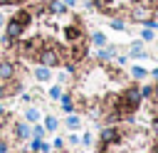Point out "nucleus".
Here are the masks:
<instances>
[{"mask_svg":"<svg viewBox=\"0 0 158 153\" xmlns=\"http://www.w3.org/2000/svg\"><path fill=\"white\" fill-rule=\"evenodd\" d=\"M62 94H64V86H62V84H52V86L47 89V96H49L52 101H59Z\"/></svg>","mask_w":158,"mask_h":153,"instance_id":"aec40b11","label":"nucleus"},{"mask_svg":"<svg viewBox=\"0 0 158 153\" xmlns=\"http://www.w3.org/2000/svg\"><path fill=\"white\" fill-rule=\"evenodd\" d=\"M109 44V37L101 32V30H94L91 35H89V47H96V49H101V47H106Z\"/></svg>","mask_w":158,"mask_h":153,"instance_id":"4468645a","label":"nucleus"},{"mask_svg":"<svg viewBox=\"0 0 158 153\" xmlns=\"http://www.w3.org/2000/svg\"><path fill=\"white\" fill-rule=\"evenodd\" d=\"M25 91V84L20 76H12L10 81H5V96H20Z\"/></svg>","mask_w":158,"mask_h":153,"instance_id":"9b49d317","label":"nucleus"},{"mask_svg":"<svg viewBox=\"0 0 158 153\" xmlns=\"http://www.w3.org/2000/svg\"><path fill=\"white\" fill-rule=\"evenodd\" d=\"M54 79H57V84H62V86H64V84H67V81H69V79H72V74H69V72H67V69H59V72H57V76H54Z\"/></svg>","mask_w":158,"mask_h":153,"instance_id":"393cba45","label":"nucleus"},{"mask_svg":"<svg viewBox=\"0 0 158 153\" xmlns=\"http://www.w3.org/2000/svg\"><path fill=\"white\" fill-rule=\"evenodd\" d=\"M153 101L158 104V81H153Z\"/></svg>","mask_w":158,"mask_h":153,"instance_id":"72a5a7b5","label":"nucleus"},{"mask_svg":"<svg viewBox=\"0 0 158 153\" xmlns=\"http://www.w3.org/2000/svg\"><path fill=\"white\" fill-rule=\"evenodd\" d=\"M128 59H148V52H146V42L143 39H133L128 44Z\"/></svg>","mask_w":158,"mask_h":153,"instance_id":"6e6552de","label":"nucleus"},{"mask_svg":"<svg viewBox=\"0 0 158 153\" xmlns=\"http://www.w3.org/2000/svg\"><path fill=\"white\" fill-rule=\"evenodd\" d=\"M116 54H118L116 44H106V47H101V49H96V52H94V59H96V62H101V64H109V62H114V59H116Z\"/></svg>","mask_w":158,"mask_h":153,"instance_id":"0eeeda50","label":"nucleus"},{"mask_svg":"<svg viewBox=\"0 0 158 153\" xmlns=\"http://www.w3.org/2000/svg\"><path fill=\"white\" fill-rule=\"evenodd\" d=\"M59 109L64 111V114H77V106H74V101H72V94H62V99H59Z\"/></svg>","mask_w":158,"mask_h":153,"instance_id":"a211bd4d","label":"nucleus"},{"mask_svg":"<svg viewBox=\"0 0 158 153\" xmlns=\"http://www.w3.org/2000/svg\"><path fill=\"white\" fill-rule=\"evenodd\" d=\"M62 2H64V5H67V7H69V10H72V7H77V5H79V0H62Z\"/></svg>","mask_w":158,"mask_h":153,"instance_id":"2f4dec72","label":"nucleus"},{"mask_svg":"<svg viewBox=\"0 0 158 153\" xmlns=\"http://www.w3.org/2000/svg\"><path fill=\"white\" fill-rule=\"evenodd\" d=\"M5 25H7V15L0 10V27H5Z\"/></svg>","mask_w":158,"mask_h":153,"instance_id":"473e14b6","label":"nucleus"},{"mask_svg":"<svg viewBox=\"0 0 158 153\" xmlns=\"http://www.w3.org/2000/svg\"><path fill=\"white\" fill-rule=\"evenodd\" d=\"M64 128L72 131V133L79 131V128H81V116H79V114H67V118H64Z\"/></svg>","mask_w":158,"mask_h":153,"instance_id":"f3484780","label":"nucleus"},{"mask_svg":"<svg viewBox=\"0 0 158 153\" xmlns=\"http://www.w3.org/2000/svg\"><path fill=\"white\" fill-rule=\"evenodd\" d=\"M67 12H69V7H67L62 0H49V2H47V15L62 17V15H67Z\"/></svg>","mask_w":158,"mask_h":153,"instance_id":"2eb2a0df","label":"nucleus"},{"mask_svg":"<svg viewBox=\"0 0 158 153\" xmlns=\"http://www.w3.org/2000/svg\"><path fill=\"white\" fill-rule=\"evenodd\" d=\"M32 76H35V81H40V84H49V81L54 79V69L37 64V67L32 69Z\"/></svg>","mask_w":158,"mask_h":153,"instance_id":"9d476101","label":"nucleus"},{"mask_svg":"<svg viewBox=\"0 0 158 153\" xmlns=\"http://www.w3.org/2000/svg\"><path fill=\"white\" fill-rule=\"evenodd\" d=\"M5 30V42H17V39H22L25 37V27L22 25H17V22H12V20H7V25L2 27Z\"/></svg>","mask_w":158,"mask_h":153,"instance_id":"423d86ee","label":"nucleus"},{"mask_svg":"<svg viewBox=\"0 0 158 153\" xmlns=\"http://www.w3.org/2000/svg\"><path fill=\"white\" fill-rule=\"evenodd\" d=\"M64 146H67V141H64L62 136H57V138L52 141V148H54V151H64Z\"/></svg>","mask_w":158,"mask_h":153,"instance_id":"bb28decb","label":"nucleus"},{"mask_svg":"<svg viewBox=\"0 0 158 153\" xmlns=\"http://www.w3.org/2000/svg\"><path fill=\"white\" fill-rule=\"evenodd\" d=\"M62 35H64V42H69V44H81V42H86V30L81 27V22H79V20H74V22L64 25Z\"/></svg>","mask_w":158,"mask_h":153,"instance_id":"f03ea898","label":"nucleus"},{"mask_svg":"<svg viewBox=\"0 0 158 153\" xmlns=\"http://www.w3.org/2000/svg\"><path fill=\"white\" fill-rule=\"evenodd\" d=\"M148 79H153V81H158V67H153V69H148Z\"/></svg>","mask_w":158,"mask_h":153,"instance_id":"7c9ffc66","label":"nucleus"},{"mask_svg":"<svg viewBox=\"0 0 158 153\" xmlns=\"http://www.w3.org/2000/svg\"><path fill=\"white\" fill-rule=\"evenodd\" d=\"M30 126H32V138H44V133H47V131H44L42 121H40V123H30Z\"/></svg>","mask_w":158,"mask_h":153,"instance_id":"b1692460","label":"nucleus"},{"mask_svg":"<svg viewBox=\"0 0 158 153\" xmlns=\"http://www.w3.org/2000/svg\"><path fill=\"white\" fill-rule=\"evenodd\" d=\"M59 42H42V47L37 49V54H35V62L37 64H42V67H49V69H57V67H62L64 64V59H62V54H59V47H57Z\"/></svg>","mask_w":158,"mask_h":153,"instance_id":"f257e3e1","label":"nucleus"},{"mask_svg":"<svg viewBox=\"0 0 158 153\" xmlns=\"http://www.w3.org/2000/svg\"><path fill=\"white\" fill-rule=\"evenodd\" d=\"M10 131H12V138L17 141V143H25V141H30L32 138V126L22 118V121H12L10 123Z\"/></svg>","mask_w":158,"mask_h":153,"instance_id":"20e7f679","label":"nucleus"},{"mask_svg":"<svg viewBox=\"0 0 158 153\" xmlns=\"http://www.w3.org/2000/svg\"><path fill=\"white\" fill-rule=\"evenodd\" d=\"M91 143H94V136L86 131V133H81V146L84 148H91Z\"/></svg>","mask_w":158,"mask_h":153,"instance_id":"a878e982","label":"nucleus"},{"mask_svg":"<svg viewBox=\"0 0 158 153\" xmlns=\"http://www.w3.org/2000/svg\"><path fill=\"white\" fill-rule=\"evenodd\" d=\"M109 27L116 30V32H123V30H126V20H123V17H111V20H109Z\"/></svg>","mask_w":158,"mask_h":153,"instance_id":"412c9836","label":"nucleus"},{"mask_svg":"<svg viewBox=\"0 0 158 153\" xmlns=\"http://www.w3.org/2000/svg\"><path fill=\"white\" fill-rule=\"evenodd\" d=\"M151 17H153V20H156V22H158V5H156V7H153V15H151Z\"/></svg>","mask_w":158,"mask_h":153,"instance_id":"c9c22d12","label":"nucleus"},{"mask_svg":"<svg viewBox=\"0 0 158 153\" xmlns=\"http://www.w3.org/2000/svg\"><path fill=\"white\" fill-rule=\"evenodd\" d=\"M5 114H7V106H5L2 101H0V116H5Z\"/></svg>","mask_w":158,"mask_h":153,"instance_id":"f704fd0d","label":"nucleus"},{"mask_svg":"<svg viewBox=\"0 0 158 153\" xmlns=\"http://www.w3.org/2000/svg\"><path fill=\"white\" fill-rule=\"evenodd\" d=\"M0 153H10V141L0 138Z\"/></svg>","mask_w":158,"mask_h":153,"instance_id":"c85d7f7f","label":"nucleus"},{"mask_svg":"<svg viewBox=\"0 0 158 153\" xmlns=\"http://www.w3.org/2000/svg\"><path fill=\"white\" fill-rule=\"evenodd\" d=\"M22 118H25L27 123H40V121H42V111H40L37 106H32V104H30V106L22 111Z\"/></svg>","mask_w":158,"mask_h":153,"instance_id":"dca6fc26","label":"nucleus"},{"mask_svg":"<svg viewBox=\"0 0 158 153\" xmlns=\"http://www.w3.org/2000/svg\"><path fill=\"white\" fill-rule=\"evenodd\" d=\"M153 44H156V49H158V35H156V39H153Z\"/></svg>","mask_w":158,"mask_h":153,"instance_id":"e433bc0d","label":"nucleus"},{"mask_svg":"<svg viewBox=\"0 0 158 153\" xmlns=\"http://www.w3.org/2000/svg\"><path fill=\"white\" fill-rule=\"evenodd\" d=\"M128 74H131L133 81L141 84V81L148 79V67H143V64H131V67H128Z\"/></svg>","mask_w":158,"mask_h":153,"instance_id":"ddd939ff","label":"nucleus"},{"mask_svg":"<svg viewBox=\"0 0 158 153\" xmlns=\"http://www.w3.org/2000/svg\"><path fill=\"white\" fill-rule=\"evenodd\" d=\"M121 96H123V101H126L128 106H133L136 111H138V109H141V104H143V96H141L138 81H136V84H128V86L121 91Z\"/></svg>","mask_w":158,"mask_h":153,"instance_id":"39448f33","label":"nucleus"},{"mask_svg":"<svg viewBox=\"0 0 158 153\" xmlns=\"http://www.w3.org/2000/svg\"><path fill=\"white\" fill-rule=\"evenodd\" d=\"M151 15H153V7H151L148 2H133V5L128 7V22L143 25V22L151 20Z\"/></svg>","mask_w":158,"mask_h":153,"instance_id":"7ed1b4c3","label":"nucleus"},{"mask_svg":"<svg viewBox=\"0 0 158 153\" xmlns=\"http://www.w3.org/2000/svg\"><path fill=\"white\" fill-rule=\"evenodd\" d=\"M67 143H69V146H79V143H81V136H74V133H72V136L67 138Z\"/></svg>","mask_w":158,"mask_h":153,"instance_id":"cd10ccee","label":"nucleus"},{"mask_svg":"<svg viewBox=\"0 0 158 153\" xmlns=\"http://www.w3.org/2000/svg\"><path fill=\"white\" fill-rule=\"evenodd\" d=\"M10 20H12V22H17V25H22V27L27 30V27L32 25V20H35V17H32V12H30L27 7H17V10L12 12V17H10Z\"/></svg>","mask_w":158,"mask_h":153,"instance_id":"1a4fd4ad","label":"nucleus"},{"mask_svg":"<svg viewBox=\"0 0 158 153\" xmlns=\"http://www.w3.org/2000/svg\"><path fill=\"white\" fill-rule=\"evenodd\" d=\"M42 126H44V131H47V133H54L62 123H59V118H57V116L47 114V116H42Z\"/></svg>","mask_w":158,"mask_h":153,"instance_id":"6ab92c4d","label":"nucleus"},{"mask_svg":"<svg viewBox=\"0 0 158 153\" xmlns=\"http://www.w3.org/2000/svg\"><path fill=\"white\" fill-rule=\"evenodd\" d=\"M116 64H118V67L128 64V57H126V54H116Z\"/></svg>","mask_w":158,"mask_h":153,"instance_id":"c756f323","label":"nucleus"},{"mask_svg":"<svg viewBox=\"0 0 158 153\" xmlns=\"http://www.w3.org/2000/svg\"><path fill=\"white\" fill-rule=\"evenodd\" d=\"M12 76H17L15 64H12V62H7V59H2V62H0V81L5 84V81H10Z\"/></svg>","mask_w":158,"mask_h":153,"instance_id":"f8f14e48","label":"nucleus"},{"mask_svg":"<svg viewBox=\"0 0 158 153\" xmlns=\"http://www.w3.org/2000/svg\"><path fill=\"white\" fill-rule=\"evenodd\" d=\"M138 89H141V96L143 99L153 101V84H138Z\"/></svg>","mask_w":158,"mask_h":153,"instance_id":"5701e85b","label":"nucleus"},{"mask_svg":"<svg viewBox=\"0 0 158 153\" xmlns=\"http://www.w3.org/2000/svg\"><path fill=\"white\" fill-rule=\"evenodd\" d=\"M156 35H158L156 30H151V27H146V25L141 27V39H143V42H153V39H156Z\"/></svg>","mask_w":158,"mask_h":153,"instance_id":"4be33fe9","label":"nucleus"}]
</instances>
